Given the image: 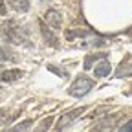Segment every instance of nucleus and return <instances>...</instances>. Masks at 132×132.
Listing matches in <instances>:
<instances>
[{
    "label": "nucleus",
    "instance_id": "1",
    "mask_svg": "<svg viewBox=\"0 0 132 132\" xmlns=\"http://www.w3.org/2000/svg\"><path fill=\"white\" fill-rule=\"evenodd\" d=\"M4 37L11 44H29L26 28L20 26L19 22H15V20H7L4 24Z\"/></svg>",
    "mask_w": 132,
    "mask_h": 132
},
{
    "label": "nucleus",
    "instance_id": "2",
    "mask_svg": "<svg viewBox=\"0 0 132 132\" xmlns=\"http://www.w3.org/2000/svg\"><path fill=\"white\" fill-rule=\"evenodd\" d=\"M92 88H94V81H92L90 77H86V75H79V77L72 82V86L68 88V92H70V95H73V97H85Z\"/></svg>",
    "mask_w": 132,
    "mask_h": 132
},
{
    "label": "nucleus",
    "instance_id": "3",
    "mask_svg": "<svg viewBox=\"0 0 132 132\" xmlns=\"http://www.w3.org/2000/svg\"><path fill=\"white\" fill-rule=\"evenodd\" d=\"M44 20H46V24H48L50 28H53V29H59V28L62 26V16H61V13L55 11V9H48L46 15H44Z\"/></svg>",
    "mask_w": 132,
    "mask_h": 132
},
{
    "label": "nucleus",
    "instance_id": "4",
    "mask_svg": "<svg viewBox=\"0 0 132 132\" xmlns=\"http://www.w3.org/2000/svg\"><path fill=\"white\" fill-rule=\"evenodd\" d=\"M82 110H85V108H75V110H72V112H66V114L62 116V118L59 119V123H57V130L66 128V127H68V125H70V123L77 118L79 114H82Z\"/></svg>",
    "mask_w": 132,
    "mask_h": 132
},
{
    "label": "nucleus",
    "instance_id": "5",
    "mask_svg": "<svg viewBox=\"0 0 132 132\" xmlns=\"http://www.w3.org/2000/svg\"><path fill=\"white\" fill-rule=\"evenodd\" d=\"M39 28H40V33H42V37H44L46 44H50V46H59V39L55 37V33L50 29L42 20H39Z\"/></svg>",
    "mask_w": 132,
    "mask_h": 132
},
{
    "label": "nucleus",
    "instance_id": "6",
    "mask_svg": "<svg viewBox=\"0 0 132 132\" xmlns=\"http://www.w3.org/2000/svg\"><path fill=\"white\" fill-rule=\"evenodd\" d=\"M132 73V61L130 57H125L119 66H118V70H116V77H128Z\"/></svg>",
    "mask_w": 132,
    "mask_h": 132
},
{
    "label": "nucleus",
    "instance_id": "7",
    "mask_svg": "<svg viewBox=\"0 0 132 132\" xmlns=\"http://www.w3.org/2000/svg\"><path fill=\"white\" fill-rule=\"evenodd\" d=\"M6 2H7L9 7H13L19 13H26L29 9V0H6Z\"/></svg>",
    "mask_w": 132,
    "mask_h": 132
},
{
    "label": "nucleus",
    "instance_id": "8",
    "mask_svg": "<svg viewBox=\"0 0 132 132\" xmlns=\"http://www.w3.org/2000/svg\"><path fill=\"white\" fill-rule=\"evenodd\" d=\"M22 77V70H6L0 73V79H2L4 82H13L16 79H20Z\"/></svg>",
    "mask_w": 132,
    "mask_h": 132
},
{
    "label": "nucleus",
    "instance_id": "9",
    "mask_svg": "<svg viewBox=\"0 0 132 132\" xmlns=\"http://www.w3.org/2000/svg\"><path fill=\"white\" fill-rule=\"evenodd\" d=\"M110 70H112L110 62H108V61H101V62H99V64L95 66L94 73H95V77H106V75L110 73Z\"/></svg>",
    "mask_w": 132,
    "mask_h": 132
},
{
    "label": "nucleus",
    "instance_id": "10",
    "mask_svg": "<svg viewBox=\"0 0 132 132\" xmlns=\"http://www.w3.org/2000/svg\"><path fill=\"white\" fill-rule=\"evenodd\" d=\"M99 59H106V53H92L85 59V62H82V66H85V70H90L92 68V64L97 62Z\"/></svg>",
    "mask_w": 132,
    "mask_h": 132
},
{
    "label": "nucleus",
    "instance_id": "11",
    "mask_svg": "<svg viewBox=\"0 0 132 132\" xmlns=\"http://www.w3.org/2000/svg\"><path fill=\"white\" fill-rule=\"evenodd\" d=\"M92 35V31L90 29H70V31H66V39H75V37H88Z\"/></svg>",
    "mask_w": 132,
    "mask_h": 132
},
{
    "label": "nucleus",
    "instance_id": "12",
    "mask_svg": "<svg viewBox=\"0 0 132 132\" xmlns=\"http://www.w3.org/2000/svg\"><path fill=\"white\" fill-rule=\"evenodd\" d=\"M114 125H116V118H112V116H110L108 119H103L101 123H99L97 128H112Z\"/></svg>",
    "mask_w": 132,
    "mask_h": 132
},
{
    "label": "nucleus",
    "instance_id": "13",
    "mask_svg": "<svg viewBox=\"0 0 132 132\" xmlns=\"http://www.w3.org/2000/svg\"><path fill=\"white\" fill-rule=\"evenodd\" d=\"M48 70H50V72H53V73H55V75H59V77H66V75H68L64 70L57 68V66H53V64H48Z\"/></svg>",
    "mask_w": 132,
    "mask_h": 132
},
{
    "label": "nucleus",
    "instance_id": "14",
    "mask_svg": "<svg viewBox=\"0 0 132 132\" xmlns=\"http://www.w3.org/2000/svg\"><path fill=\"white\" fill-rule=\"evenodd\" d=\"M31 125H33V121L28 119V121H22V123H19V125H15L13 128H15V130H26V128H31Z\"/></svg>",
    "mask_w": 132,
    "mask_h": 132
},
{
    "label": "nucleus",
    "instance_id": "15",
    "mask_svg": "<svg viewBox=\"0 0 132 132\" xmlns=\"http://www.w3.org/2000/svg\"><path fill=\"white\" fill-rule=\"evenodd\" d=\"M11 59V53L7 52L6 48H0V62H6V61H9Z\"/></svg>",
    "mask_w": 132,
    "mask_h": 132
},
{
    "label": "nucleus",
    "instance_id": "16",
    "mask_svg": "<svg viewBox=\"0 0 132 132\" xmlns=\"http://www.w3.org/2000/svg\"><path fill=\"white\" fill-rule=\"evenodd\" d=\"M52 123H53V118H46L40 125H39V130H44V128H50L52 127Z\"/></svg>",
    "mask_w": 132,
    "mask_h": 132
},
{
    "label": "nucleus",
    "instance_id": "17",
    "mask_svg": "<svg viewBox=\"0 0 132 132\" xmlns=\"http://www.w3.org/2000/svg\"><path fill=\"white\" fill-rule=\"evenodd\" d=\"M119 130H123V132H127V130H132V119H130V121H127L125 125H121V127H119Z\"/></svg>",
    "mask_w": 132,
    "mask_h": 132
},
{
    "label": "nucleus",
    "instance_id": "18",
    "mask_svg": "<svg viewBox=\"0 0 132 132\" xmlns=\"http://www.w3.org/2000/svg\"><path fill=\"white\" fill-rule=\"evenodd\" d=\"M0 15H6V7H4V0H0Z\"/></svg>",
    "mask_w": 132,
    "mask_h": 132
},
{
    "label": "nucleus",
    "instance_id": "19",
    "mask_svg": "<svg viewBox=\"0 0 132 132\" xmlns=\"http://www.w3.org/2000/svg\"><path fill=\"white\" fill-rule=\"evenodd\" d=\"M6 114H7V112H6L4 108H2V110H0V123H2V121H4V116H6Z\"/></svg>",
    "mask_w": 132,
    "mask_h": 132
},
{
    "label": "nucleus",
    "instance_id": "20",
    "mask_svg": "<svg viewBox=\"0 0 132 132\" xmlns=\"http://www.w3.org/2000/svg\"><path fill=\"white\" fill-rule=\"evenodd\" d=\"M127 94H128V95H132V90H130V92H127Z\"/></svg>",
    "mask_w": 132,
    "mask_h": 132
}]
</instances>
